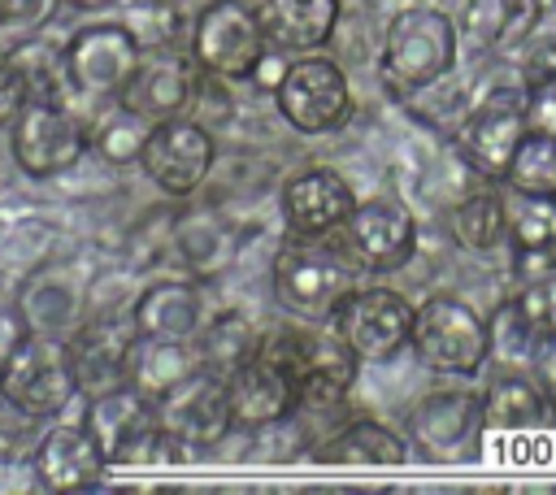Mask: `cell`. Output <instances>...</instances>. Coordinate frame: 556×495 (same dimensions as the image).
<instances>
[{
  "instance_id": "cell-1",
  "label": "cell",
  "mask_w": 556,
  "mask_h": 495,
  "mask_svg": "<svg viewBox=\"0 0 556 495\" xmlns=\"http://www.w3.org/2000/svg\"><path fill=\"white\" fill-rule=\"evenodd\" d=\"M269 287L278 308L300 321H330L334 308L356 291V265L339 243L291 234L269 265Z\"/></svg>"
},
{
  "instance_id": "cell-2",
  "label": "cell",
  "mask_w": 556,
  "mask_h": 495,
  "mask_svg": "<svg viewBox=\"0 0 556 495\" xmlns=\"http://www.w3.org/2000/svg\"><path fill=\"white\" fill-rule=\"evenodd\" d=\"M460 52V26L430 4H408L387 22L382 35V82L395 96H417L452 74Z\"/></svg>"
},
{
  "instance_id": "cell-3",
  "label": "cell",
  "mask_w": 556,
  "mask_h": 495,
  "mask_svg": "<svg viewBox=\"0 0 556 495\" xmlns=\"http://www.w3.org/2000/svg\"><path fill=\"white\" fill-rule=\"evenodd\" d=\"M261 352H269L287 369V378L295 386V412L300 408H334L352 391L356 365H361L356 352L334 334V326L313 330V321L282 326V330L265 334Z\"/></svg>"
},
{
  "instance_id": "cell-4",
  "label": "cell",
  "mask_w": 556,
  "mask_h": 495,
  "mask_svg": "<svg viewBox=\"0 0 556 495\" xmlns=\"http://www.w3.org/2000/svg\"><path fill=\"white\" fill-rule=\"evenodd\" d=\"M83 426L100 443L109 469L113 465H169V460H182L178 447H174V439L161 430L156 399H148L143 391H135L130 382L91 395Z\"/></svg>"
},
{
  "instance_id": "cell-5",
  "label": "cell",
  "mask_w": 556,
  "mask_h": 495,
  "mask_svg": "<svg viewBox=\"0 0 556 495\" xmlns=\"http://www.w3.org/2000/svg\"><path fill=\"white\" fill-rule=\"evenodd\" d=\"M9 152L26 178L48 182V178L70 174L91 152V126L70 104L26 100L17 117L9 122Z\"/></svg>"
},
{
  "instance_id": "cell-6",
  "label": "cell",
  "mask_w": 556,
  "mask_h": 495,
  "mask_svg": "<svg viewBox=\"0 0 556 495\" xmlns=\"http://www.w3.org/2000/svg\"><path fill=\"white\" fill-rule=\"evenodd\" d=\"M417 360L434 373L473 378L491 360L486 321L456 295H430L413 313V343Z\"/></svg>"
},
{
  "instance_id": "cell-7",
  "label": "cell",
  "mask_w": 556,
  "mask_h": 495,
  "mask_svg": "<svg viewBox=\"0 0 556 495\" xmlns=\"http://www.w3.org/2000/svg\"><path fill=\"white\" fill-rule=\"evenodd\" d=\"M269 56L265 30L256 9L243 0H208L191 22V61L208 78H239L252 82L261 61Z\"/></svg>"
},
{
  "instance_id": "cell-8",
  "label": "cell",
  "mask_w": 556,
  "mask_h": 495,
  "mask_svg": "<svg viewBox=\"0 0 556 495\" xmlns=\"http://www.w3.org/2000/svg\"><path fill=\"white\" fill-rule=\"evenodd\" d=\"M0 395L35 421L61 417L78 399V378L70 365V343L48 334H26L22 347L0 369Z\"/></svg>"
},
{
  "instance_id": "cell-9",
  "label": "cell",
  "mask_w": 556,
  "mask_h": 495,
  "mask_svg": "<svg viewBox=\"0 0 556 495\" xmlns=\"http://www.w3.org/2000/svg\"><path fill=\"white\" fill-rule=\"evenodd\" d=\"M274 104L291 130L330 135L352 117V87L330 56H295L274 82Z\"/></svg>"
},
{
  "instance_id": "cell-10",
  "label": "cell",
  "mask_w": 556,
  "mask_h": 495,
  "mask_svg": "<svg viewBox=\"0 0 556 495\" xmlns=\"http://www.w3.org/2000/svg\"><path fill=\"white\" fill-rule=\"evenodd\" d=\"M156 417H161V430L174 439V447H178L182 460L213 452L235 430L226 378L200 365L195 373H187L174 391H165L156 399Z\"/></svg>"
},
{
  "instance_id": "cell-11",
  "label": "cell",
  "mask_w": 556,
  "mask_h": 495,
  "mask_svg": "<svg viewBox=\"0 0 556 495\" xmlns=\"http://www.w3.org/2000/svg\"><path fill=\"white\" fill-rule=\"evenodd\" d=\"M526 130H530L526 126V82L521 87H495L456 126V152L478 178L504 182L508 161H513L517 143L526 139Z\"/></svg>"
},
{
  "instance_id": "cell-12",
  "label": "cell",
  "mask_w": 556,
  "mask_h": 495,
  "mask_svg": "<svg viewBox=\"0 0 556 495\" xmlns=\"http://www.w3.org/2000/svg\"><path fill=\"white\" fill-rule=\"evenodd\" d=\"M61 56H65V78L78 100H117L143 48L122 22H91L65 39Z\"/></svg>"
},
{
  "instance_id": "cell-13",
  "label": "cell",
  "mask_w": 556,
  "mask_h": 495,
  "mask_svg": "<svg viewBox=\"0 0 556 495\" xmlns=\"http://www.w3.org/2000/svg\"><path fill=\"white\" fill-rule=\"evenodd\" d=\"M339 248L365 274H395L417 252V217L404 200L391 195L361 200L352 217L339 226Z\"/></svg>"
},
{
  "instance_id": "cell-14",
  "label": "cell",
  "mask_w": 556,
  "mask_h": 495,
  "mask_svg": "<svg viewBox=\"0 0 556 495\" xmlns=\"http://www.w3.org/2000/svg\"><path fill=\"white\" fill-rule=\"evenodd\" d=\"M413 313L417 308L400 291H391V287H361V291H352L334 308L330 326L356 352V360L382 365V360L400 356L413 343Z\"/></svg>"
},
{
  "instance_id": "cell-15",
  "label": "cell",
  "mask_w": 556,
  "mask_h": 495,
  "mask_svg": "<svg viewBox=\"0 0 556 495\" xmlns=\"http://www.w3.org/2000/svg\"><path fill=\"white\" fill-rule=\"evenodd\" d=\"M213 156H217V148H213L208 126L178 113V117H165V122L148 126L139 169L165 195H191V191L204 187V178L213 169Z\"/></svg>"
},
{
  "instance_id": "cell-16",
  "label": "cell",
  "mask_w": 556,
  "mask_h": 495,
  "mask_svg": "<svg viewBox=\"0 0 556 495\" xmlns=\"http://www.w3.org/2000/svg\"><path fill=\"white\" fill-rule=\"evenodd\" d=\"M22 321L30 334L48 339H70L87 321V274L70 261L56 265H35L13 295Z\"/></svg>"
},
{
  "instance_id": "cell-17",
  "label": "cell",
  "mask_w": 556,
  "mask_h": 495,
  "mask_svg": "<svg viewBox=\"0 0 556 495\" xmlns=\"http://www.w3.org/2000/svg\"><path fill=\"white\" fill-rule=\"evenodd\" d=\"M30 473L39 491L52 495H78V491H96L109 473V460L100 452V443L91 439V430L78 421H52L30 452Z\"/></svg>"
},
{
  "instance_id": "cell-18",
  "label": "cell",
  "mask_w": 556,
  "mask_h": 495,
  "mask_svg": "<svg viewBox=\"0 0 556 495\" xmlns=\"http://www.w3.org/2000/svg\"><path fill=\"white\" fill-rule=\"evenodd\" d=\"M195 87H200V78L191 69V61L178 48H156V52L139 56V65H135L130 82L122 87L117 104L130 109L143 122H165V117H178V113L191 109Z\"/></svg>"
},
{
  "instance_id": "cell-19",
  "label": "cell",
  "mask_w": 556,
  "mask_h": 495,
  "mask_svg": "<svg viewBox=\"0 0 556 495\" xmlns=\"http://www.w3.org/2000/svg\"><path fill=\"white\" fill-rule=\"evenodd\" d=\"M356 191L343 174L334 169H304L295 178L282 182V195H278V208H282V221L291 234H304V239H330L339 234V226L352 217L356 208Z\"/></svg>"
},
{
  "instance_id": "cell-20",
  "label": "cell",
  "mask_w": 556,
  "mask_h": 495,
  "mask_svg": "<svg viewBox=\"0 0 556 495\" xmlns=\"http://www.w3.org/2000/svg\"><path fill=\"white\" fill-rule=\"evenodd\" d=\"M482 395L473 391H430L408 412V439L430 460H456L482 434Z\"/></svg>"
},
{
  "instance_id": "cell-21",
  "label": "cell",
  "mask_w": 556,
  "mask_h": 495,
  "mask_svg": "<svg viewBox=\"0 0 556 495\" xmlns=\"http://www.w3.org/2000/svg\"><path fill=\"white\" fill-rule=\"evenodd\" d=\"M226 395H230L235 430L282 426V417L295 412V386H291L287 369L261 347L226 373Z\"/></svg>"
},
{
  "instance_id": "cell-22",
  "label": "cell",
  "mask_w": 556,
  "mask_h": 495,
  "mask_svg": "<svg viewBox=\"0 0 556 495\" xmlns=\"http://www.w3.org/2000/svg\"><path fill=\"white\" fill-rule=\"evenodd\" d=\"M135 339V321H113V317H87L65 343H70V365L78 378V395H100L126 382V352Z\"/></svg>"
},
{
  "instance_id": "cell-23",
  "label": "cell",
  "mask_w": 556,
  "mask_h": 495,
  "mask_svg": "<svg viewBox=\"0 0 556 495\" xmlns=\"http://www.w3.org/2000/svg\"><path fill=\"white\" fill-rule=\"evenodd\" d=\"M130 321L135 334H152V339H195L208 321V300L200 282L187 278H161L152 287H143L130 304Z\"/></svg>"
},
{
  "instance_id": "cell-24",
  "label": "cell",
  "mask_w": 556,
  "mask_h": 495,
  "mask_svg": "<svg viewBox=\"0 0 556 495\" xmlns=\"http://www.w3.org/2000/svg\"><path fill=\"white\" fill-rule=\"evenodd\" d=\"M256 17L274 52H317L339 26V0H261Z\"/></svg>"
},
{
  "instance_id": "cell-25",
  "label": "cell",
  "mask_w": 556,
  "mask_h": 495,
  "mask_svg": "<svg viewBox=\"0 0 556 495\" xmlns=\"http://www.w3.org/2000/svg\"><path fill=\"white\" fill-rule=\"evenodd\" d=\"M195 369H200V356H195L191 339H152V334H135L130 339L126 382L135 391H143L148 399H161L165 391H174Z\"/></svg>"
},
{
  "instance_id": "cell-26",
  "label": "cell",
  "mask_w": 556,
  "mask_h": 495,
  "mask_svg": "<svg viewBox=\"0 0 556 495\" xmlns=\"http://www.w3.org/2000/svg\"><path fill=\"white\" fill-rule=\"evenodd\" d=\"M547 421H552V404L530 373L508 369L486 382V391H482V426L486 430H534Z\"/></svg>"
},
{
  "instance_id": "cell-27",
  "label": "cell",
  "mask_w": 556,
  "mask_h": 495,
  "mask_svg": "<svg viewBox=\"0 0 556 495\" xmlns=\"http://www.w3.org/2000/svg\"><path fill=\"white\" fill-rule=\"evenodd\" d=\"M313 460H321V465H404L408 443L391 426L361 417V421L339 426L321 447H313Z\"/></svg>"
},
{
  "instance_id": "cell-28",
  "label": "cell",
  "mask_w": 556,
  "mask_h": 495,
  "mask_svg": "<svg viewBox=\"0 0 556 495\" xmlns=\"http://www.w3.org/2000/svg\"><path fill=\"white\" fill-rule=\"evenodd\" d=\"M174 248H178V256L191 265V274L213 278V274H222V269L235 261L239 239H235V230H230L217 213H191V217L178 221Z\"/></svg>"
},
{
  "instance_id": "cell-29",
  "label": "cell",
  "mask_w": 556,
  "mask_h": 495,
  "mask_svg": "<svg viewBox=\"0 0 556 495\" xmlns=\"http://www.w3.org/2000/svg\"><path fill=\"white\" fill-rule=\"evenodd\" d=\"M504 230L513 252H556V195L504 187Z\"/></svg>"
},
{
  "instance_id": "cell-30",
  "label": "cell",
  "mask_w": 556,
  "mask_h": 495,
  "mask_svg": "<svg viewBox=\"0 0 556 495\" xmlns=\"http://www.w3.org/2000/svg\"><path fill=\"white\" fill-rule=\"evenodd\" d=\"M452 239L465 252H495L508 239V230H504V195L491 191V182L482 191L465 195L452 208Z\"/></svg>"
},
{
  "instance_id": "cell-31",
  "label": "cell",
  "mask_w": 556,
  "mask_h": 495,
  "mask_svg": "<svg viewBox=\"0 0 556 495\" xmlns=\"http://www.w3.org/2000/svg\"><path fill=\"white\" fill-rule=\"evenodd\" d=\"M191 343H195L200 365L226 378L239 360H248V356L261 347V334H256L239 313H222V317H208L204 330H200Z\"/></svg>"
},
{
  "instance_id": "cell-32",
  "label": "cell",
  "mask_w": 556,
  "mask_h": 495,
  "mask_svg": "<svg viewBox=\"0 0 556 495\" xmlns=\"http://www.w3.org/2000/svg\"><path fill=\"white\" fill-rule=\"evenodd\" d=\"M4 56H9L13 69L22 74L30 100H56V104H70L74 87H70V78H65V56H61V48H52V43H43V39H22V43L9 48Z\"/></svg>"
},
{
  "instance_id": "cell-33",
  "label": "cell",
  "mask_w": 556,
  "mask_h": 495,
  "mask_svg": "<svg viewBox=\"0 0 556 495\" xmlns=\"http://www.w3.org/2000/svg\"><path fill=\"white\" fill-rule=\"evenodd\" d=\"M456 26L478 48H500L530 26V4L526 0H469Z\"/></svg>"
},
{
  "instance_id": "cell-34",
  "label": "cell",
  "mask_w": 556,
  "mask_h": 495,
  "mask_svg": "<svg viewBox=\"0 0 556 495\" xmlns=\"http://www.w3.org/2000/svg\"><path fill=\"white\" fill-rule=\"evenodd\" d=\"M486 339H491V360H500L504 369H517V365H526V360L534 356V343H539L543 334L530 326V317L521 313V304H517V295H513V300H504V304L486 317Z\"/></svg>"
},
{
  "instance_id": "cell-35",
  "label": "cell",
  "mask_w": 556,
  "mask_h": 495,
  "mask_svg": "<svg viewBox=\"0 0 556 495\" xmlns=\"http://www.w3.org/2000/svg\"><path fill=\"white\" fill-rule=\"evenodd\" d=\"M504 187L556 195V135L526 130V139L517 143V152H513V161H508Z\"/></svg>"
},
{
  "instance_id": "cell-36",
  "label": "cell",
  "mask_w": 556,
  "mask_h": 495,
  "mask_svg": "<svg viewBox=\"0 0 556 495\" xmlns=\"http://www.w3.org/2000/svg\"><path fill=\"white\" fill-rule=\"evenodd\" d=\"M117 22L135 35V43H139L143 52L174 48V43L182 39V9H178L174 0H139V4L122 9Z\"/></svg>"
},
{
  "instance_id": "cell-37",
  "label": "cell",
  "mask_w": 556,
  "mask_h": 495,
  "mask_svg": "<svg viewBox=\"0 0 556 495\" xmlns=\"http://www.w3.org/2000/svg\"><path fill=\"white\" fill-rule=\"evenodd\" d=\"M148 126H152V122H143V117H135L130 109L117 104L109 117L96 122L91 148H96L100 161H109V165H135L139 152H143V139H148Z\"/></svg>"
},
{
  "instance_id": "cell-38",
  "label": "cell",
  "mask_w": 556,
  "mask_h": 495,
  "mask_svg": "<svg viewBox=\"0 0 556 495\" xmlns=\"http://www.w3.org/2000/svg\"><path fill=\"white\" fill-rule=\"evenodd\" d=\"M517 304H521V313L530 317V326H534L539 334H556V269H547V274L521 282Z\"/></svg>"
},
{
  "instance_id": "cell-39",
  "label": "cell",
  "mask_w": 556,
  "mask_h": 495,
  "mask_svg": "<svg viewBox=\"0 0 556 495\" xmlns=\"http://www.w3.org/2000/svg\"><path fill=\"white\" fill-rule=\"evenodd\" d=\"M526 126L539 135H556V74L526 82Z\"/></svg>"
},
{
  "instance_id": "cell-40",
  "label": "cell",
  "mask_w": 556,
  "mask_h": 495,
  "mask_svg": "<svg viewBox=\"0 0 556 495\" xmlns=\"http://www.w3.org/2000/svg\"><path fill=\"white\" fill-rule=\"evenodd\" d=\"M61 0H0V30H35Z\"/></svg>"
},
{
  "instance_id": "cell-41",
  "label": "cell",
  "mask_w": 556,
  "mask_h": 495,
  "mask_svg": "<svg viewBox=\"0 0 556 495\" xmlns=\"http://www.w3.org/2000/svg\"><path fill=\"white\" fill-rule=\"evenodd\" d=\"M26 100H30V91H26L22 74L13 69L9 56H0V130H9V122L17 117V109H22Z\"/></svg>"
},
{
  "instance_id": "cell-42",
  "label": "cell",
  "mask_w": 556,
  "mask_h": 495,
  "mask_svg": "<svg viewBox=\"0 0 556 495\" xmlns=\"http://www.w3.org/2000/svg\"><path fill=\"white\" fill-rule=\"evenodd\" d=\"M30 330H26V321H22V313H17V304H0V369L9 365V356L22 347V339H26Z\"/></svg>"
},
{
  "instance_id": "cell-43",
  "label": "cell",
  "mask_w": 556,
  "mask_h": 495,
  "mask_svg": "<svg viewBox=\"0 0 556 495\" xmlns=\"http://www.w3.org/2000/svg\"><path fill=\"white\" fill-rule=\"evenodd\" d=\"M65 9H83V13H96V9H109V4H117V0H61Z\"/></svg>"
},
{
  "instance_id": "cell-44",
  "label": "cell",
  "mask_w": 556,
  "mask_h": 495,
  "mask_svg": "<svg viewBox=\"0 0 556 495\" xmlns=\"http://www.w3.org/2000/svg\"><path fill=\"white\" fill-rule=\"evenodd\" d=\"M530 4V17H547L556 9V0H526Z\"/></svg>"
},
{
  "instance_id": "cell-45",
  "label": "cell",
  "mask_w": 556,
  "mask_h": 495,
  "mask_svg": "<svg viewBox=\"0 0 556 495\" xmlns=\"http://www.w3.org/2000/svg\"><path fill=\"white\" fill-rule=\"evenodd\" d=\"M552 421H556V399H552Z\"/></svg>"
}]
</instances>
